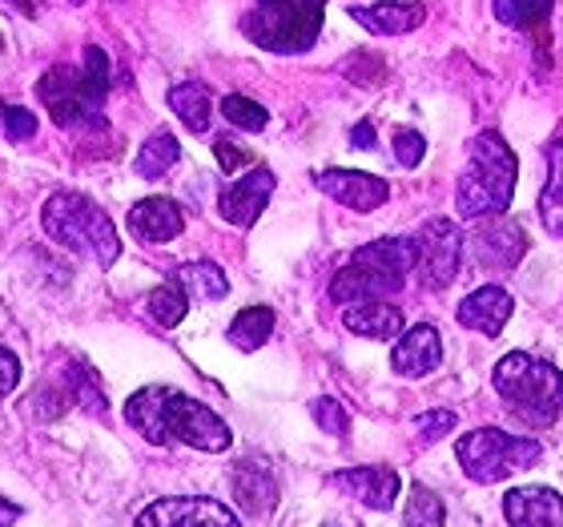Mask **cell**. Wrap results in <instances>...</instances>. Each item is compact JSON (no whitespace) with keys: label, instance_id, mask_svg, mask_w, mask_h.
<instances>
[{"label":"cell","instance_id":"cell-1","mask_svg":"<svg viewBox=\"0 0 563 527\" xmlns=\"http://www.w3.org/2000/svg\"><path fill=\"white\" fill-rule=\"evenodd\" d=\"M125 422L153 447L186 443L194 451H225L234 443V431L198 398L174 387H141L125 403Z\"/></svg>","mask_w":563,"mask_h":527},{"label":"cell","instance_id":"cell-2","mask_svg":"<svg viewBox=\"0 0 563 527\" xmlns=\"http://www.w3.org/2000/svg\"><path fill=\"white\" fill-rule=\"evenodd\" d=\"M106 94H109V57L97 45L85 48V69L53 65V69L36 81V97H41V106L48 109L53 125L69 133L109 130Z\"/></svg>","mask_w":563,"mask_h":527},{"label":"cell","instance_id":"cell-3","mask_svg":"<svg viewBox=\"0 0 563 527\" xmlns=\"http://www.w3.org/2000/svg\"><path fill=\"white\" fill-rule=\"evenodd\" d=\"M516 150L504 141L499 130H483L471 141V162L455 186V210L467 222H487L504 218L511 198H516Z\"/></svg>","mask_w":563,"mask_h":527},{"label":"cell","instance_id":"cell-4","mask_svg":"<svg viewBox=\"0 0 563 527\" xmlns=\"http://www.w3.org/2000/svg\"><path fill=\"white\" fill-rule=\"evenodd\" d=\"M41 230H45L57 246L93 259L97 266H113L121 259V238L118 226L93 198L73 194V189H57L48 194V201L41 206Z\"/></svg>","mask_w":563,"mask_h":527},{"label":"cell","instance_id":"cell-5","mask_svg":"<svg viewBox=\"0 0 563 527\" xmlns=\"http://www.w3.org/2000/svg\"><path fill=\"white\" fill-rule=\"evenodd\" d=\"M415 270V238H375L346 259L330 282L334 303H375L383 294H399Z\"/></svg>","mask_w":563,"mask_h":527},{"label":"cell","instance_id":"cell-6","mask_svg":"<svg viewBox=\"0 0 563 527\" xmlns=\"http://www.w3.org/2000/svg\"><path fill=\"white\" fill-rule=\"evenodd\" d=\"M495 395L531 427H552L563 415V371L548 359L511 351L495 366Z\"/></svg>","mask_w":563,"mask_h":527},{"label":"cell","instance_id":"cell-7","mask_svg":"<svg viewBox=\"0 0 563 527\" xmlns=\"http://www.w3.org/2000/svg\"><path fill=\"white\" fill-rule=\"evenodd\" d=\"M327 0H258L254 12L242 17V33L266 53H310L322 33Z\"/></svg>","mask_w":563,"mask_h":527},{"label":"cell","instance_id":"cell-8","mask_svg":"<svg viewBox=\"0 0 563 527\" xmlns=\"http://www.w3.org/2000/svg\"><path fill=\"white\" fill-rule=\"evenodd\" d=\"M459 468L467 471V480L475 483H499L516 471L536 468L543 459V447L531 439V435H507L495 431V427H479V431H467L455 443Z\"/></svg>","mask_w":563,"mask_h":527},{"label":"cell","instance_id":"cell-9","mask_svg":"<svg viewBox=\"0 0 563 527\" xmlns=\"http://www.w3.org/2000/svg\"><path fill=\"white\" fill-rule=\"evenodd\" d=\"M463 246H467V238L451 218H431L415 234V270H419V282L427 290H446L455 282Z\"/></svg>","mask_w":563,"mask_h":527},{"label":"cell","instance_id":"cell-10","mask_svg":"<svg viewBox=\"0 0 563 527\" xmlns=\"http://www.w3.org/2000/svg\"><path fill=\"white\" fill-rule=\"evenodd\" d=\"M133 527H242V519L210 495H169L153 499Z\"/></svg>","mask_w":563,"mask_h":527},{"label":"cell","instance_id":"cell-11","mask_svg":"<svg viewBox=\"0 0 563 527\" xmlns=\"http://www.w3.org/2000/svg\"><path fill=\"white\" fill-rule=\"evenodd\" d=\"M274 186H278V177H274L271 165H254L250 174L238 177L234 186L222 189V198H218V213H222L230 226L250 230V226L262 218V210H266Z\"/></svg>","mask_w":563,"mask_h":527},{"label":"cell","instance_id":"cell-12","mask_svg":"<svg viewBox=\"0 0 563 527\" xmlns=\"http://www.w3.org/2000/svg\"><path fill=\"white\" fill-rule=\"evenodd\" d=\"M314 186L354 213H375L390 198L387 182L375 174H363V169H318Z\"/></svg>","mask_w":563,"mask_h":527},{"label":"cell","instance_id":"cell-13","mask_svg":"<svg viewBox=\"0 0 563 527\" xmlns=\"http://www.w3.org/2000/svg\"><path fill=\"white\" fill-rule=\"evenodd\" d=\"M471 254L479 262L483 270H516L528 254V238L519 230L516 222H507V218H492V222H483L475 234H471Z\"/></svg>","mask_w":563,"mask_h":527},{"label":"cell","instance_id":"cell-14","mask_svg":"<svg viewBox=\"0 0 563 527\" xmlns=\"http://www.w3.org/2000/svg\"><path fill=\"white\" fill-rule=\"evenodd\" d=\"M330 483L339 487V492L354 495L358 504L375 507V512H390L395 499L402 492V480L395 468H351V471H334Z\"/></svg>","mask_w":563,"mask_h":527},{"label":"cell","instance_id":"cell-15","mask_svg":"<svg viewBox=\"0 0 563 527\" xmlns=\"http://www.w3.org/2000/svg\"><path fill=\"white\" fill-rule=\"evenodd\" d=\"M230 487H234L238 507L254 519H266L278 507V480H274L271 463H262V459H242L230 471Z\"/></svg>","mask_w":563,"mask_h":527},{"label":"cell","instance_id":"cell-16","mask_svg":"<svg viewBox=\"0 0 563 527\" xmlns=\"http://www.w3.org/2000/svg\"><path fill=\"white\" fill-rule=\"evenodd\" d=\"M439 363H443V339H439V330L431 322L411 327L390 351V366L402 378H427Z\"/></svg>","mask_w":563,"mask_h":527},{"label":"cell","instance_id":"cell-17","mask_svg":"<svg viewBox=\"0 0 563 527\" xmlns=\"http://www.w3.org/2000/svg\"><path fill=\"white\" fill-rule=\"evenodd\" d=\"M507 527H563V495L552 487H516L504 495Z\"/></svg>","mask_w":563,"mask_h":527},{"label":"cell","instance_id":"cell-18","mask_svg":"<svg viewBox=\"0 0 563 527\" xmlns=\"http://www.w3.org/2000/svg\"><path fill=\"white\" fill-rule=\"evenodd\" d=\"M516 303H511V294L504 286H479V290H471L463 303H459L455 318L459 327L467 330H479V334H499L507 327V318H511Z\"/></svg>","mask_w":563,"mask_h":527},{"label":"cell","instance_id":"cell-19","mask_svg":"<svg viewBox=\"0 0 563 527\" xmlns=\"http://www.w3.org/2000/svg\"><path fill=\"white\" fill-rule=\"evenodd\" d=\"M351 17L378 36H402L415 33L427 21V4H419V0H378V4H354Z\"/></svg>","mask_w":563,"mask_h":527},{"label":"cell","instance_id":"cell-20","mask_svg":"<svg viewBox=\"0 0 563 527\" xmlns=\"http://www.w3.org/2000/svg\"><path fill=\"white\" fill-rule=\"evenodd\" d=\"M130 230L141 242L162 246V242H174L186 230V213L177 210V201L169 198H145L130 210Z\"/></svg>","mask_w":563,"mask_h":527},{"label":"cell","instance_id":"cell-21","mask_svg":"<svg viewBox=\"0 0 563 527\" xmlns=\"http://www.w3.org/2000/svg\"><path fill=\"white\" fill-rule=\"evenodd\" d=\"M495 9V21L499 24H511L519 33L536 36V45L543 53V65H548V21H552V9L555 0H492Z\"/></svg>","mask_w":563,"mask_h":527},{"label":"cell","instance_id":"cell-22","mask_svg":"<svg viewBox=\"0 0 563 527\" xmlns=\"http://www.w3.org/2000/svg\"><path fill=\"white\" fill-rule=\"evenodd\" d=\"M342 327L363 339L390 342L402 334V310L395 303H354L342 310Z\"/></svg>","mask_w":563,"mask_h":527},{"label":"cell","instance_id":"cell-23","mask_svg":"<svg viewBox=\"0 0 563 527\" xmlns=\"http://www.w3.org/2000/svg\"><path fill=\"white\" fill-rule=\"evenodd\" d=\"M174 282L198 303H222L230 294V278H225V270L218 262H181L174 270Z\"/></svg>","mask_w":563,"mask_h":527},{"label":"cell","instance_id":"cell-24","mask_svg":"<svg viewBox=\"0 0 563 527\" xmlns=\"http://www.w3.org/2000/svg\"><path fill=\"white\" fill-rule=\"evenodd\" d=\"M548 182L540 194V222L552 238H563V141H548Z\"/></svg>","mask_w":563,"mask_h":527},{"label":"cell","instance_id":"cell-25","mask_svg":"<svg viewBox=\"0 0 563 527\" xmlns=\"http://www.w3.org/2000/svg\"><path fill=\"white\" fill-rule=\"evenodd\" d=\"M169 109H174L177 121H181L189 133H206V130H210L213 101H210V89H206L201 81L174 85V89H169Z\"/></svg>","mask_w":563,"mask_h":527},{"label":"cell","instance_id":"cell-26","mask_svg":"<svg viewBox=\"0 0 563 527\" xmlns=\"http://www.w3.org/2000/svg\"><path fill=\"white\" fill-rule=\"evenodd\" d=\"M271 334H274V310L271 306H246V310L230 322V342L246 354L258 351V347H266Z\"/></svg>","mask_w":563,"mask_h":527},{"label":"cell","instance_id":"cell-27","mask_svg":"<svg viewBox=\"0 0 563 527\" xmlns=\"http://www.w3.org/2000/svg\"><path fill=\"white\" fill-rule=\"evenodd\" d=\"M177 157H181V145H177V138L169 130H157L137 150V177H150V182H157V177H165L169 169H174Z\"/></svg>","mask_w":563,"mask_h":527},{"label":"cell","instance_id":"cell-28","mask_svg":"<svg viewBox=\"0 0 563 527\" xmlns=\"http://www.w3.org/2000/svg\"><path fill=\"white\" fill-rule=\"evenodd\" d=\"M65 391H69L73 407L89 410V415H106V410H109L106 391H101V383H97L93 366H85V363L65 366Z\"/></svg>","mask_w":563,"mask_h":527},{"label":"cell","instance_id":"cell-29","mask_svg":"<svg viewBox=\"0 0 563 527\" xmlns=\"http://www.w3.org/2000/svg\"><path fill=\"white\" fill-rule=\"evenodd\" d=\"M402 527H446V507L443 499L415 483L411 495H407V512H402Z\"/></svg>","mask_w":563,"mask_h":527},{"label":"cell","instance_id":"cell-30","mask_svg":"<svg viewBox=\"0 0 563 527\" xmlns=\"http://www.w3.org/2000/svg\"><path fill=\"white\" fill-rule=\"evenodd\" d=\"M145 310L153 315V322H162V327H177V322L189 315V294L181 290L177 282H165V286L150 290V298H145Z\"/></svg>","mask_w":563,"mask_h":527},{"label":"cell","instance_id":"cell-31","mask_svg":"<svg viewBox=\"0 0 563 527\" xmlns=\"http://www.w3.org/2000/svg\"><path fill=\"white\" fill-rule=\"evenodd\" d=\"M222 113L230 125H238V130H246V133H262L266 125H271V109L258 106L254 97H242V94H230L222 101Z\"/></svg>","mask_w":563,"mask_h":527},{"label":"cell","instance_id":"cell-32","mask_svg":"<svg viewBox=\"0 0 563 527\" xmlns=\"http://www.w3.org/2000/svg\"><path fill=\"white\" fill-rule=\"evenodd\" d=\"M310 415H314V422L327 435H339V439L351 435V415H346V407H342L339 398H330V395L314 398V403H310Z\"/></svg>","mask_w":563,"mask_h":527},{"label":"cell","instance_id":"cell-33","mask_svg":"<svg viewBox=\"0 0 563 527\" xmlns=\"http://www.w3.org/2000/svg\"><path fill=\"white\" fill-rule=\"evenodd\" d=\"M395 157H399L402 169H419L422 157H427V138L419 130H399L395 133Z\"/></svg>","mask_w":563,"mask_h":527},{"label":"cell","instance_id":"cell-34","mask_svg":"<svg viewBox=\"0 0 563 527\" xmlns=\"http://www.w3.org/2000/svg\"><path fill=\"white\" fill-rule=\"evenodd\" d=\"M342 73H346L354 85H378L383 81V61L371 57V53H354V57L342 65Z\"/></svg>","mask_w":563,"mask_h":527},{"label":"cell","instance_id":"cell-35","mask_svg":"<svg viewBox=\"0 0 563 527\" xmlns=\"http://www.w3.org/2000/svg\"><path fill=\"white\" fill-rule=\"evenodd\" d=\"M455 410H427L415 419V427H419L422 439H443L446 431H455Z\"/></svg>","mask_w":563,"mask_h":527},{"label":"cell","instance_id":"cell-36","mask_svg":"<svg viewBox=\"0 0 563 527\" xmlns=\"http://www.w3.org/2000/svg\"><path fill=\"white\" fill-rule=\"evenodd\" d=\"M4 133H9V141H29L36 133V118L29 109L9 106L4 109Z\"/></svg>","mask_w":563,"mask_h":527},{"label":"cell","instance_id":"cell-37","mask_svg":"<svg viewBox=\"0 0 563 527\" xmlns=\"http://www.w3.org/2000/svg\"><path fill=\"white\" fill-rule=\"evenodd\" d=\"M16 383H21V359L9 347H0V403L16 391Z\"/></svg>","mask_w":563,"mask_h":527},{"label":"cell","instance_id":"cell-38","mask_svg":"<svg viewBox=\"0 0 563 527\" xmlns=\"http://www.w3.org/2000/svg\"><path fill=\"white\" fill-rule=\"evenodd\" d=\"M213 153H218V165H222L225 174H234V169H242V165L250 162V153L242 150V145H234L230 138H218V141H213Z\"/></svg>","mask_w":563,"mask_h":527},{"label":"cell","instance_id":"cell-39","mask_svg":"<svg viewBox=\"0 0 563 527\" xmlns=\"http://www.w3.org/2000/svg\"><path fill=\"white\" fill-rule=\"evenodd\" d=\"M351 145L354 150H375V125H371V121H358L351 130Z\"/></svg>","mask_w":563,"mask_h":527},{"label":"cell","instance_id":"cell-40","mask_svg":"<svg viewBox=\"0 0 563 527\" xmlns=\"http://www.w3.org/2000/svg\"><path fill=\"white\" fill-rule=\"evenodd\" d=\"M16 519H21V507L12 504V499H4V495H0V527H12Z\"/></svg>","mask_w":563,"mask_h":527},{"label":"cell","instance_id":"cell-41","mask_svg":"<svg viewBox=\"0 0 563 527\" xmlns=\"http://www.w3.org/2000/svg\"><path fill=\"white\" fill-rule=\"evenodd\" d=\"M9 4H16V9H21L24 17H36V12H33V0H9Z\"/></svg>","mask_w":563,"mask_h":527},{"label":"cell","instance_id":"cell-42","mask_svg":"<svg viewBox=\"0 0 563 527\" xmlns=\"http://www.w3.org/2000/svg\"><path fill=\"white\" fill-rule=\"evenodd\" d=\"M4 109H9V106H4V101H0V113H4Z\"/></svg>","mask_w":563,"mask_h":527},{"label":"cell","instance_id":"cell-43","mask_svg":"<svg viewBox=\"0 0 563 527\" xmlns=\"http://www.w3.org/2000/svg\"><path fill=\"white\" fill-rule=\"evenodd\" d=\"M327 527H342V524H327Z\"/></svg>","mask_w":563,"mask_h":527},{"label":"cell","instance_id":"cell-44","mask_svg":"<svg viewBox=\"0 0 563 527\" xmlns=\"http://www.w3.org/2000/svg\"><path fill=\"white\" fill-rule=\"evenodd\" d=\"M73 4H81V0H73Z\"/></svg>","mask_w":563,"mask_h":527}]
</instances>
